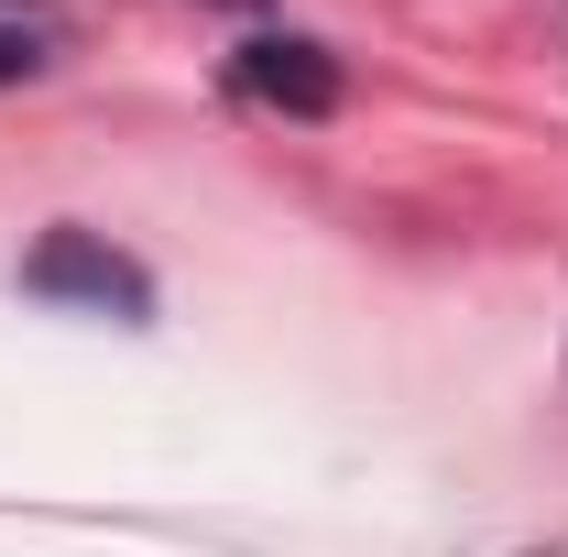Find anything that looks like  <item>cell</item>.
Here are the masks:
<instances>
[{
  "mask_svg": "<svg viewBox=\"0 0 568 557\" xmlns=\"http://www.w3.org/2000/svg\"><path fill=\"white\" fill-rule=\"evenodd\" d=\"M22 284H33V295H77V306H99V317H142V306H153L142 274L99 241V230H44L33 263H22Z\"/></svg>",
  "mask_w": 568,
  "mask_h": 557,
  "instance_id": "cell-1",
  "label": "cell"
},
{
  "mask_svg": "<svg viewBox=\"0 0 568 557\" xmlns=\"http://www.w3.org/2000/svg\"><path fill=\"white\" fill-rule=\"evenodd\" d=\"M0 77H33V44H0Z\"/></svg>",
  "mask_w": 568,
  "mask_h": 557,
  "instance_id": "cell-3",
  "label": "cell"
},
{
  "mask_svg": "<svg viewBox=\"0 0 568 557\" xmlns=\"http://www.w3.org/2000/svg\"><path fill=\"white\" fill-rule=\"evenodd\" d=\"M241 99H263V110H295V121H328L339 110V67H328V44H306V33H263V44H241Z\"/></svg>",
  "mask_w": 568,
  "mask_h": 557,
  "instance_id": "cell-2",
  "label": "cell"
}]
</instances>
